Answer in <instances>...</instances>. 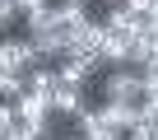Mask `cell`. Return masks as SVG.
Listing matches in <instances>:
<instances>
[{"instance_id":"obj_1","label":"cell","mask_w":158,"mask_h":140,"mask_svg":"<svg viewBox=\"0 0 158 140\" xmlns=\"http://www.w3.org/2000/svg\"><path fill=\"white\" fill-rule=\"evenodd\" d=\"M102 103H144V70L121 65L102 75Z\"/></svg>"},{"instance_id":"obj_2","label":"cell","mask_w":158,"mask_h":140,"mask_svg":"<svg viewBox=\"0 0 158 140\" xmlns=\"http://www.w3.org/2000/svg\"><path fill=\"white\" fill-rule=\"evenodd\" d=\"M33 65H42V61H37V47L28 37H0V70H5V75L28 80Z\"/></svg>"},{"instance_id":"obj_3","label":"cell","mask_w":158,"mask_h":140,"mask_svg":"<svg viewBox=\"0 0 158 140\" xmlns=\"http://www.w3.org/2000/svg\"><path fill=\"white\" fill-rule=\"evenodd\" d=\"M98 121L116 135H130L139 126V103H98Z\"/></svg>"},{"instance_id":"obj_4","label":"cell","mask_w":158,"mask_h":140,"mask_svg":"<svg viewBox=\"0 0 158 140\" xmlns=\"http://www.w3.org/2000/svg\"><path fill=\"white\" fill-rule=\"evenodd\" d=\"M98 70H102V56H65L56 65V75H60V84H89Z\"/></svg>"},{"instance_id":"obj_5","label":"cell","mask_w":158,"mask_h":140,"mask_svg":"<svg viewBox=\"0 0 158 140\" xmlns=\"http://www.w3.org/2000/svg\"><path fill=\"white\" fill-rule=\"evenodd\" d=\"M89 94H84V84H56L51 89V107H56V117H79L89 103H84Z\"/></svg>"},{"instance_id":"obj_6","label":"cell","mask_w":158,"mask_h":140,"mask_svg":"<svg viewBox=\"0 0 158 140\" xmlns=\"http://www.w3.org/2000/svg\"><path fill=\"white\" fill-rule=\"evenodd\" d=\"M56 84H60L56 65H33V70H28V94H51Z\"/></svg>"},{"instance_id":"obj_7","label":"cell","mask_w":158,"mask_h":140,"mask_svg":"<svg viewBox=\"0 0 158 140\" xmlns=\"http://www.w3.org/2000/svg\"><path fill=\"white\" fill-rule=\"evenodd\" d=\"M14 126H19V107L0 98V140H10V135H14Z\"/></svg>"},{"instance_id":"obj_8","label":"cell","mask_w":158,"mask_h":140,"mask_svg":"<svg viewBox=\"0 0 158 140\" xmlns=\"http://www.w3.org/2000/svg\"><path fill=\"white\" fill-rule=\"evenodd\" d=\"M14 5H19V19L28 24V19H37V14H47V10L56 5V0H14Z\"/></svg>"},{"instance_id":"obj_9","label":"cell","mask_w":158,"mask_h":140,"mask_svg":"<svg viewBox=\"0 0 158 140\" xmlns=\"http://www.w3.org/2000/svg\"><path fill=\"white\" fill-rule=\"evenodd\" d=\"M19 19V5H14V0H0V37H5V28Z\"/></svg>"},{"instance_id":"obj_10","label":"cell","mask_w":158,"mask_h":140,"mask_svg":"<svg viewBox=\"0 0 158 140\" xmlns=\"http://www.w3.org/2000/svg\"><path fill=\"white\" fill-rule=\"evenodd\" d=\"M144 98H158V65L144 70Z\"/></svg>"},{"instance_id":"obj_11","label":"cell","mask_w":158,"mask_h":140,"mask_svg":"<svg viewBox=\"0 0 158 140\" xmlns=\"http://www.w3.org/2000/svg\"><path fill=\"white\" fill-rule=\"evenodd\" d=\"M126 10H130V14H139V19H149V10H153V0H126Z\"/></svg>"},{"instance_id":"obj_12","label":"cell","mask_w":158,"mask_h":140,"mask_svg":"<svg viewBox=\"0 0 158 140\" xmlns=\"http://www.w3.org/2000/svg\"><path fill=\"white\" fill-rule=\"evenodd\" d=\"M126 140H158V135H153V131H149V126H144V121H139V126H135V131H130V135H126Z\"/></svg>"},{"instance_id":"obj_13","label":"cell","mask_w":158,"mask_h":140,"mask_svg":"<svg viewBox=\"0 0 158 140\" xmlns=\"http://www.w3.org/2000/svg\"><path fill=\"white\" fill-rule=\"evenodd\" d=\"M60 5H89V0H60Z\"/></svg>"}]
</instances>
